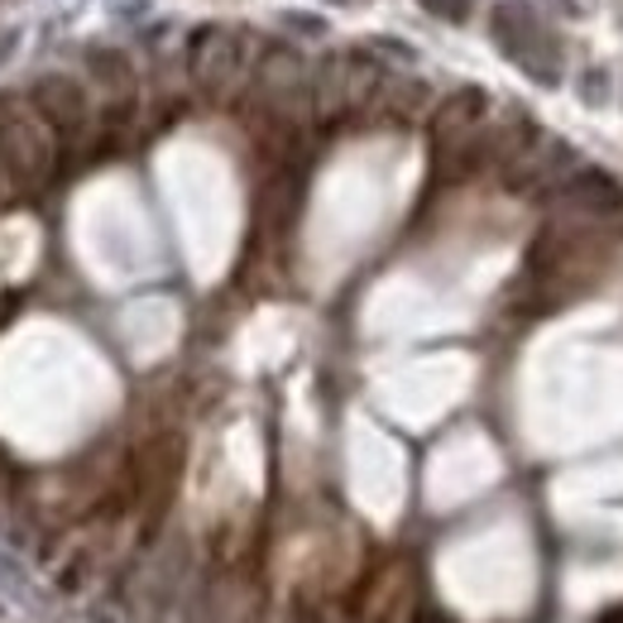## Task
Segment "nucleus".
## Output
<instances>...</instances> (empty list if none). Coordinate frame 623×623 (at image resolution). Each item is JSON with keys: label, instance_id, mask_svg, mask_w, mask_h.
<instances>
[{"label": "nucleus", "instance_id": "nucleus-5", "mask_svg": "<svg viewBox=\"0 0 623 623\" xmlns=\"http://www.w3.org/2000/svg\"><path fill=\"white\" fill-rule=\"evenodd\" d=\"M20 43H24V29H14V24H10V29H0V68H6L10 58L20 53Z\"/></svg>", "mask_w": 623, "mask_h": 623}, {"label": "nucleus", "instance_id": "nucleus-1", "mask_svg": "<svg viewBox=\"0 0 623 623\" xmlns=\"http://www.w3.org/2000/svg\"><path fill=\"white\" fill-rule=\"evenodd\" d=\"M58 154H63V140L29 105V97L0 91V163H6L14 192L49 188L58 173Z\"/></svg>", "mask_w": 623, "mask_h": 623}, {"label": "nucleus", "instance_id": "nucleus-3", "mask_svg": "<svg viewBox=\"0 0 623 623\" xmlns=\"http://www.w3.org/2000/svg\"><path fill=\"white\" fill-rule=\"evenodd\" d=\"M245 43H250V34H240V29H225V24L197 29L192 43H188V72H192V82L202 87V91H211V97L231 91L254 68V58L245 53Z\"/></svg>", "mask_w": 623, "mask_h": 623}, {"label": "nucleus", "instance_id": "nucleus-7", "mask_svg": "<svg viewBox=\"0 0 623 623\" xmlns=\"http://www.w3.org/2000/svg\"><path fill=\"white\" fill-rule=\"evenodd\" d=\"M341 6H360V0H341Z\"/></svg>", "mask_w": 623, "mask_h": 623}, {"label": "nucleus", "instance_id": "nucleus-2", "mask_svg": "<svg viewBox=\"0 0 623 623\" xmlns=\"http://www.w3.org/2000/svg\"><path fill=\"white\" fill-rule=\"evenodd\" d=\"M29 105L49 120V130L63 144H87L91 125H97V101H91L87 82H78L72 72H43V78L29 82Z\"/></svg>", "mask_w": 623, "mask_h": 623}, {"label": "nucleus", "instance_id": "nucleus-6", "mask_svg": "<svg viewBox=\"0 0 623 623\" xmlns=\"http://www.w3.org/2000/svg\"><path fill=\"white\" fill-rule=\"evenodd\" d=\"M428 10H436V14H446V20H461V14L475 6V0H422Z\"/></svg>", "mask_w": 623, "mask_h": 623}, {"label": "nucleus", "instance_id": "nucleus-4", "mask_svg": "<svg viewBox=\"0 0 623 623\" xmlns=\"http://www.w3.org/2000/svg\"><path fill=\"white\" fill-rule=\"evenodd\" d=\"M82 72H87L91 101H97L111 120H120L134 105L140 72H134V58L125 49H115V43H91V49L82 53Z\"/></svg>", "mask_w": 623, "mask_h": 623}]
</instances>
